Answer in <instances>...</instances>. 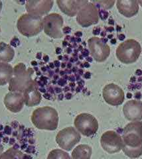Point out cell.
I'll return each instance as SVG.
<instances>
[{
	"label": "cell",
	"mask_w": 142,
	"mask_h": 159,
	"mask_svg": "<svg viewBox=\"0 0 142 159\" xmlns=\"http://www.w3.org/2000/svg\"><path fill=\"white\" fill-rule=\"evenodd\" d=\"M15 56L14 49L4 42L0 43V62H9L12 61Z\"/></svg>",
	"instance_id": "44dd1931"
},
{
	"label": "cell",
	"mask_w": 142,
	"mask_h": 159,
	"mask_svg": "<svg viewBox=\"0 0 142 159\" xmlns=\"http://www.w3.org/2000/svg\"><path fill=\"white\" fill-rule=\"evenodd\" d=\"M100 143L104 150L110 154L120 152L124 145L121 137L114 131L105 132L101 137Z\"/></svg>",
	"instance_id": "8fae6325"
},
{
	"label": "cell",
	"mask_w": 142,
	"mask_h": 159,
	"mask_svg": "<svg viewBox=\"0 0 142 159\" xmlns=\"http://www.w3.org/2000/svg\"><path fill=\"white\" fill-rule=\"evenodd\" d=\"M125 117L131 121L142 120V102L140 100L128 101L123 107Z\"/></svg>",
	"instance_id": "5bb4252c"
},
{
	"label": "cell",
	"mask_w": 142,
	"mask_h": 159,
	"mask_svg": "<svg viewBox=\"0 0 142 159\" xmlns=\"http://www.w3.org/2000/svg\"><path fill=\"white\" fill-rule=\"evenodd\" d=\"M122 151L128 157L131 158H138L142 155V145L136 148L129 147L124 145Z\"/></svg>",
	"instance_id": "603a6c76"
},
{
	"label": "cell",
	"mask_w": 142,
	"mask_h": 159,
	"mask_svg": "<svg viewBox=\"0 0 142 159\" xmlns=\"http://www.w3.org/2000/svg\"><path fill=\"white\" fill-rule=\"evenodd\" d=\"M96 3L100 4L102 7H104V9H109L112 7V6H114L115 1H99L96 2Z\"/></svg>",
	"instance_id": "d4e9b609"
},
{
	"label": "cell",
	"mask_w": 142,
	"mask_h": 159,
	"mask_svg": "<svg viewBox=\"0 0 142 159\" xmlns=\"http://www.w3.org/2000/svg\"><path fill=\"white\" fill-rule=\"evenodd\" d=\"M3 152V147L1 145V144H0V155H2Z\"/></svg>",
	"instance_id": "484cf974"
},
{
	"label": "cell",
	"mask_w": 142,
	"mask_h": 159,
	"mask_svg": "<svg viewBox=\"0 0 142 159\" xmlns=\"http://www.w3.org/2000/svg\"><path fill=\"white\" fill-rule=\"evenodd\" d=\"M47 159H71L68 154L61 149H54L47 157Z\"/></svg>",
	"instance_id": "cb8c5ba5"
},
{
	"label": "cell",
	"mask_w": 142,
	"mask_h": 159,
	"mask_svg": "<svg viewBox=\"0 0 142 159\" xmlns=\"http://www.w3.org/2000/svg\"><path fill=\"white\" fill-rule=\"evenodd\" d=\"M141 53V47L138 41L128 39L119 44L116 49V57L119 61L126 64L138 61Z\"/></svg>",
	"instance_id": "277c9868"
},
{
	"label": "cell",
	"mask_w": 142,
	"mask_h": 159,
	"mask_svg": "<svg viewBox=\"0 0 142 159\" xmlns=\"http://www.w3.org/2000/svg\"><path fill=\"white\" fill-rule=\"evenodd\" d=\"M122 140L125 146L136 148L142 145V121L128 123L124 129Z\"/></svg>",
	"instance_id": "5b68a950"
},
{
	"label": "cell",
	"mask_w": 142,
	"mask_h": 159,
	"mask_svg": "<svg viewBox=\"0 0 142 159\" xmlns=\"http://www.w3.org/2000/svg\"><path fill=\"white\" fill-rule=\"evenodd\" d=\"M88 2L89 1L66 0V1H57V3L62 12L69 17H74Z\"/></svg>",
	"instance_id": "2e32d148"
},
{
	"label": "cell",
	"mask_w": 142,
	"mask_h": 159,
	"mask_svg": "<svg viewBox=\"0 0 142 159\" xmlns=\"http://www.w3.org/2000/svg\"><path fill=\"white\" fill-rule=\"evenodd\" d=\"M92 148L88 145H80L73 150L71 159H90Z\"/></svg>",
	"instance_id": "ffe728a7"
},
{
	"label": "cell",
	"mask_w": 142,
	"mask_h": 159,
	"mask_svg": "<svg viewBox=\"0 0 142 159\" xmlns=\"http://www.w3.org/2000/svg\"><path fill=\"white\" fill-rule=\"evenodd\" d=\"M88 44L90 53L96 62H104L110 54V48L102 39L93 37L89 39Z\"/></svg>",
	"instance_id": "30bf717a"
},
{
	"label": "cell",
	"mask_w": 142,
	"mask_h": 159,
	"mask_svg": "<svg viewBox=\"0 0 142 159\" xmlns=\"http://www.w3.org/2000/svg\"><path fill=\"white\" fill-rule=\"evenodd\" d=\"M111 43H112V44H116V40L115 39H113L111 41Z\"/></svg>",
	"instance_id": "4316f807"
},
{
	"label": "cell",
	"mask_w": 142,
	"mask_h": 159,
	"mask_svg": "<svg viewBox=\"0 0 142 159\" xmlns=\"http://www.w3.org/2000/svg\"><path fill=\"white\" fill-rule=\"evenodd\" d=\"M138 3L142 7V1H138Z\"/></svg>",
	"instance_id": "f546056e"
},
{
	"label": "cell",
	"mask_w": 142,
	"mask_h": 159,
	"mask_svg": "<svg viewBox=\"0 0 142 159\" xmlns=\"http://www.w3.org/2000/svg\"><path fill=\"white\" fill-rule=\"evenodd\" d=\"M118 11L126 17H132L139 11V3L135 0H118L116 2Z\"/></svg>",
	"instance_id": "ac0fdd59"
},
{
	"label": "cell",
	"mask_w": 142,
	"mask_h": 159,
	"mask_svg": "<svg viewBox=\"0 0 142 159\" xmlns=\"http://www.w3.org/2000/svg\"><path fill=\"white\" fill-rule=\"evenodd\" d=\"M99 21V12L95 4L88 2L76 15V21L82 27H89Z\"/></svg>",
	"instance_id": "ba28073f"
},
{
	"label": "cell",
	"mask_w": 142,
	"mask_h": 159,
	"mask_svg": "<svg viewBox=\"0 0 142 159\" xmlns=\"http://www.w3.org/2000/svg\"><path fill=\"white\" fill-rule=\"evenodd\" d=\"M63 18L58 13H51L43 18V29L45 34L53 39H61L63 37L62 28Z\"/></svg>",
	"instance_id": "9c48e42d"
},
{
	"label": "cell",
	"mask_w": 142,
	"mask_h": 159,
	"mask_svg": "<svg viewBox=\"0 0 142 159\" xmlns=\"http://www.w3.org/2000/svg\"><path fill=\"white\" fill-rule=\"evenodd\" d=\"M102 96L105 102L112 106L121 105L125 99L123 89L115 84H107L102 91Z\"/></svg>",
	"instance_id": "7c38bea8"
},
{
	"label": "cell",
	"mask_w": 142,
	"mask_h": 159,
	"mask_svg": "<svg viewBox=\"0 0 142 159\" xmlns=\"http://www.w3.org/2000/svg\"><path fill=\"white\" fill-rule=\"evenodd\" d=\"M13 68L7 62H0V86H5L9 82L13 76Z\"/></svg>",
	"instance_id": "d6986e66"
},
{
	"label": "cell",
	"mask_w": 142,
	"mask_h": 159,
	"mask_svg": "<svg viewBox=\"0 0 142 159\" xmlns=\"http://www.w3.org/2000/svg\"><path fill=\"white\" fill-rule=\"evenodd\" d=\"M74 124L77 131L86 137L94 135L99 127L96 117L89 113H80L78 115L75 119Z\"/></svg>",
	"instance_id": "8992f818"
},
{
	"label": "cell",
	"mask_w": 142,
	"mask_h": 159,
	"mask_svg": "<svg viewBox=\"0 0 142 159\" xmlns=\"http://www.w3.org/2000/svg\"><path fill=\"white\" fill-rule=\"evenodd\" d=\"M0 159H25V158L21 151L11 147L0 155Z\"/></svg>",
	"instance_id": "7402d4cb"
},
{
	"label": "cell",
	"mask_w": 142,
	"mask_h": 159,
	"mask_svg": "<svg viewBox=\"0 0 142 159\" xmlns=\"http://www.w3.org/2000/svg\"><path fill=\"white\" fill-rule=\"evenodd\" d=\"M2 8V2H0V11H1Z\"/></svg>",
	"instance_id": "f1b7e54d"
},
{
	"label": "cell",
	"mask_w": 142,
	"mask_h": 159,
	"mask_svg": "<svg viewBox=\"0 0 142 159\" xmlns=\"http://www.w3.org/2000/svg\"><path fill=\"white\" fill-rule=\"evenodd\" d=\"M0 31H1V29H0Z\"/></svg>",
	"instance_id": "4dcf8cb0"
},
{
	"label": "cell",
	"mask_w": 142,
	"mask_h": 159,
	"mask_svg": "<svg viewBox=\"0 0 142 159\" xmlns=\"http://www.w3.org/2000/svg\"><path fill=\"white\" fill-rule=\"evenodd\" d=\"M53 4L54 2L51 0H30L26 2L25 8L28 13L42 17L51 11Z\"/></svg>",
	"instance_id": "4fadbf2b"
},
{
	"label": "cell",
	"mask_w": 142,
	"mask_h": 159,
	"mask_svg": "<svg viewBox=\"0 0 142 159\" xmlns=\"http://www.w3.org/2000/svg\"><path fill=\"white\" fill-rule=\"evenodd\" d=\"M31 119L35 127L48 131L56 130L59 119L56 109L48 106L36 109L33 112Z\"/></svg>",
	"instance_id": "6da1fadb"
},
{
	"label": "cell",
	"mask_w": 142,
	"mask_h": 159,
	"mask_svg": "<svg viewBox=\"0 0 142 159\" xmlns=\"http://www.w3.org/2000/svg\"><path fill=\"white\" fill-rule=\"evenodd\" d=\"M120 37H121V38H120V40H123V39H124V37H125L124 34H121V35H120Z\"/></svg>",
	"instance_id": "83f0119b"
},
{
	"label": "cell",
	"mask_w": 142,
	"mask_h": 159,
	"mask_svg": "<svg viewBox=\"0 0 142 159\" xmlns=\"http://www.w3.org/2000/svg\"><path fill=\"white\" fill-rule=\"evenodd\" d=\"M33 73V68H27L23 63H18L13 68V76L9 82V92L23 93L33 82L32 80Z\"/></svg>",
	"instance_id": "7a4b0ae2"
},
{
	"label": "cell",
	"mask_w": 142,
	"mask_h": 159,
	"mask_svg": "<svg viewBox=\"0 0 142 159\" xmlns=\"http://www.w3.org/2000/svg\"><path fill=\"white\" fill-rule=\"evenodd\" d=\"M4 104L9 111L12 113H19L21 111L25 104L23 94L9 92L4 98Z\"/></svg>",
	"instance_id": "9a60e30c"
},
{
	"label": "cell",
	"mask_w": 142,
	"mask_h": 159,
	"mask_svg": "<svg viewBox=\"0 0 142 159\" xmlns=\"http://www.w3.org/2000/svg\"><path fill=\"white\" fill-rule=\"evenodd\" d=\"M81 139L80 133L75 127H68L58 133L56 141L61 148L70 151Z\"/></svg>",
	"instance_id": "52a82bcc"
},
{
	"label": "cell",
	"mask_w": 142,
	"mask_h": 159,
	"mask_svg": "<svg viewBox=\"0 0 142 159\" xmlns=\"http://www.w3.org/2000/svg\"><path fill=\"white\" fill-rule=\"evenodd\" d=\"M25 104L28 107H33L40 103L42 96L38 90L37 85L35 81L29 86L23 93Z\"/></svg>",
	"instance_id": "e0dca14e"
},
{
	"label": "cell",
	"mask_w": 142,
	"mask_h": 159,
	"mask_svg": "<svg viewBox=\"0 0 142 159\" xmlns=\"http://www.w3.org/2000/svg\"><path fill=\"white\" fill-rule=\"evenodd\" d=\"M17 27L23 36H36L43 29V18L29 13L23 14L17 20Z\"/></svg>",
	"instance_id": "3957f363"
}]
</instances>
